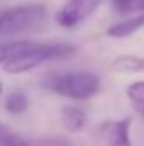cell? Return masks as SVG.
<instances>
[{
	"mask_svg": "<svg viewBox=\"0 0 144 146\" xmlns=\"http://www.w3.org/2000/svg\"><path fill=\"white\" fill-rule=\"evenodd\" d=\"M76 53V48L71 42H61V41H51V42H37L29 41L24 46V49L3 63V70L10 75H19L31 70H36L41 65L54 60H66Z\"/></svg>",
	"mask_w": 144,
	"mask_h": 146,
	"instance_id": "6da1fadb",
	"label": "cell"
},
{
	"mask_svg": "<svg viewBox=\"0 0 144 146\" xmlns=\"http://www.w3.org/2000/svg\"><path fill=\"white\" fill-rule=\"evenodd\" d=\"M41 85L56 95L78 100V102L95 97L102 87L98 75L92 72H85V70L49 73L41 80Z\"/></svg>",
	"mask_w": 144,
	"mask_h": 146,
	"instance_id": "7a4b0ae2",
	"label": "cell"
},
{
	"mask_svg": "<svg viewBox=\"0 0 144 146\" xmlns=\"http://www.w3.org/2000/svg\"><path fill=\"white\" fill-rule=\"evenodd\" d=\"M48 10L42 3H22L0 12V37L15 36L44 24Z\"/></svg>",
	"mask_w": 144,
	"mask_h": 146,
	"instance_id": "3957f363",
	"label": "cell"
},
{
	"mask_svg": "<svg viewBox=\"0 0 144 146\" xmlns=\"http://www.w3.org/2000/svg\"><path fill=\"white\" fill-rule=\"evenodd\" d=\"M131 117L108 119L98 124L97 139L102 146H132L131 139Z\"/></svg>",
	"mask_w": 144,
	"mask_h": 146,
	"instance_id": "277c9868",
	"label": "cell"
},
{
	"mask_svg": "<svg viewBox=\"0 0 144 146\" xmlns=\"http://www.w3.org/2000/svg\"><path fill=\"white\" fill-rule=\"evenodd\" d=\"M100 0H68L66 5L56 14V22L61 27H75L87 15H90Z\"/></svg>",
	"mask_w": 144,
	"mask_h": 146,
	"instance_id": "5b68a950",
	"label": "cell"
},
{
	"mask_svg": "<svg viewBox=\"0 0 144 146\" xmlns=\"http://www.w3.org/2000/svg\"><path fill=\"white\" fill-rule=\"evenodd\" d=\"M141 27H144V12H136V15H132V17H127V19H122L119 22H114L107 29V36L122 39V37L132 36Z\"/></svg>",
	"mask_w": 144,
	"mask_h": 146,
	"instance_id": "8992f818",
	"label": "cell"
},
{
	"mask_svg": "<svg viewBox=\"0 0 144 146\" xmlns=\"http://www.w3.org/2000/svg\"><path fill=\"white\" fill-rule=\"evenodd\" d=\"M61 121L68 131L78 133V131H83V127L87 126V114L83 109L76 106H65L61 109Z\"/></svg>",
	"mask_w": 144,
	"mask_h": 146,
	"instance_id": "52a82bcc",
	"label": "cell"
},
{
	"mask_svg": "<svg viewBox=\"0 0 144 146\" xmlns=\"http://www.w3.org/2000/svg\"><path fill=\"white\" fill-rule=\"evenodd\" d=\"M110 68L119 73L143 72V56H137V54H120V56H117L112 61Z\"/></svg>",
	"mask_w": 144,
	"mask_h": 146,
	"instance_id": "ba28073f",
	"label": "cell"
},
{
	"mask_svg": "<svg viewBox=\"0 0 144 146\" xmlns=\"http://www.w3.org/2000/svg\"><path fill=\"white\" fill-rule=\"evenodd\" d=\"M126 95L132 106V109L144 115V80L132 82L131 85H127L126 88Z\"/></svg>",
	"mask_w": 144,
	"mask_h": 146,
	"instance_id": "9c48e42d",
	"label": "cell"
},
{
	"mask_svg": "<svg viewBox=\"0 0 144 146\" xmlns=\"http://www.w3.org/2000/svg\"><path fill=\"white\" fill-rule=\"evenodd\" d=\"M5 110L12 115H19V114H24L26 110L29 109V99L26 94L22 92H10L5 99V104H3Z\"/></svg>",
	"mask_w": 144,
	"mask_h": 146,
	"instance_id": "30bf717a",
	"label": "cell"
},
{
	"mask_svg": "<svg viewBox=\"0 0 144 146\" xmlns=\"http://www.w3.org/2000/svg\"><path fill=\"white\" fill-rule=\"evenodd\" d=\"M0 146H29L27 141L12 131L7 124L0 122Z\"/></svg>",
	"mask_w": 144,
	"mask_h": 146,
	"instance_id": "8fae6325",
	"label": "cell"
},
{
	"mask_svg": "<svg viewBox=\"0 0 144 146\" xmlns=\"http://www.w3.org/2000/svg\"><path fill=\"white\" fill-rule=\"evenodd\" d=\"M132 2H134V0H112L114 9H115L117 12H122V14L129 12V9H131V3H132Z\"/></svg>",
	"mask_w": 144,
	"mask_h": 146,
	"instance_id": "7c38bea8",
	"label": "cell"
},
{
	"mask_svg": "<svg viewBox=\"0 0 144 146\" xmlns=\"http://www.w3.org/2000/svg\"><path fill=\"white\" fill-rule=\"evenodd\" d=\"M129 12H144V0H134L131 3Z\"/></svg>",
	"mask_w": 144,
	"mask_h": 146,
	"instance_id": "4fadbf2b",
	"label": "cell"
},
{
	"mask_svg": "<svg viewBox=\"0 0 144 146\" xmlns=\"http://www.w3.org/2000/svg\"><path fill=\"white\" fill-rule=\"evenodd\" d=\"M2 92H3V83H2V80H0V95H2Z\"/></svg>",
	"mask_w": 144,
	"mask_h": 146,
	"instance_id": "5bb4252c",
	"label": "cell"
},
{
	"mask_svg": "<svg viewBox=\"0 0 144 146\" xmlns=\"http://www.w3.org/2000/svg\"><path fill=\"white\" fill-rule=\"evenodd\" d=\"M143 72H144V58H143Z\"/></svg>",
	"mask_w": 144,
	"mask_h": 146,
	"instance_id": "9a60e30c",
	"label": "cell"
}]
</instances>
